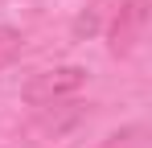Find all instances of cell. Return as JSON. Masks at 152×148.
<instances>
[{
    "label": "cell",
    "mask_w": 152,
    "mask_h": 148,
    "mask_svg": "<svg viewBox=\"0 0 152 148\" xmlns=\"http://www.w3.org/2000/svg\"><path fill=\"white\" fill-rule=\"evenodd\" d=\"M144 25H148V0H124V4L115 8V17H111V29H107L111 53H115V58H127L132 49L140 45Z\"/></svg>",
    "instance_id": "obj_2"
},
{
    "label": "cell",
    "mask_w": 152,
    "mask_h": 148,
    "mask_svg": "<svg viewBox=\"0 0 152 148\" xmlns=\"http://www.w3.org/2000/svg\"><path fill=\"white\" fill-rule=\"evenodd\" d=\"M21 45H25V37H21L17 29H0V70L17 62V53H21Z\"/></svg>",
    "instance_id": "obj_4"
},
{
    "label": "cell",
    "mask_w": 152,
    "mask_h": 148,
    "mask_svg": "<svg viewBox=\"0 0 152 148\" xmlns=\"http://www.w3.org/2000/svg\"><path fill=\"white\" fill-rule=\"evenodd\" d=\"M124 0H91L82 12H78V21H74V37L82 41V37H95L103 25L115 17V8H119Z\"/></svg>",
    "instance_id": "obj_3"
},
{
    "label": "cell",
    "mask_w": 152,
    "mask_h": 148,
    "mask_svg": "<svg viewBox=\"0 0 152 148\" xmlns=\"http://www.w3.org/2000/svg\"><path fill=\"white\" fill-rule=\"evenodd\" d=\"M82 82H86V70H82V66H53V70L33 74L21 95H25V103H33V107H45V103H58V99L82 91Z\"/></svg>",
    "instance_id": "obj_1"
},
{
    "label": "cell",
    "mask_w": 152,
    "mask_h": 148,
    "mask_svg": "<svg viewBox=\"0 0 152 148\" xmlns=\"http://www.w3.org/2000/svg\"><path fill=\"white\" fill-rule=\"evenodd\" d=\"M103 148H148V140H144V127H124V132L107 136Z\"/></svg>",
    "instance_id": "obj_5"
}]
</instances>
